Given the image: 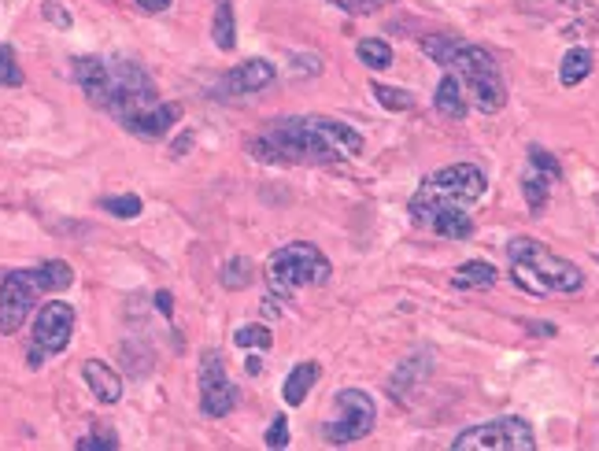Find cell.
I'll use <instances>...</instances> for the list:
<instances>
[{
	"label": "cell",
	"mask_w": 599,
	"mask_h": 451,
	"mask_svg": "<svg viewBox=\"0 0 599 451\" xmlns=\"http://www.w3.org/2000/svg\"><path fill=\"white\" fill-rule=\"evenodd\" d=\"M359 152H363V137H359L348 122L330 118V115L277 118L252 141V155L263 163H277V167H293V163L330 167V163L355 159Z\"/></svg>",
	"instance_id": "6da1fadb"
},
{
	"label": "cell",
	"mask_w": 599,
	"mask_h": 451,
	"mask_svg": "<svg viewBox=\"0 0 599 451\" xmlns=\"http://www.w3.org/2000/svg\"><path fill=\"white\" fill-rule=\"evenodd\" d=\"M489 178L473 163H452L422 178L407 211L418 230H429L448 240H466L473 233V208L485 200Z\"/></svg>",
	"instance_id": "7a4b0ae2"
},
{
	"label": "cell",
	"mask_w": 599,
	"mask_h": 451,
	"mask_svg": "<svg viewBox=\"0 0 599 451\" xmlns=\"http://www.w3.org/2000/svg\"><path fill=\"white\" fill-rule=\"evenodd\" d=\"M74 81L100 111H108L118 122L134 118L137 111L159 100L152 74L137 60H123V56H78Z\"/></svg>",
	"instance_id": "3957f363"
},
{
	"label": "cell",
	"mask_w": 599,
	"mask_h": 451,
	"mask_svg": "<svg viewBox=\"0 0 599 451\" xmlns=\"http://www.w3.org/2000/svg\"><path fill=\"white\" fill-rule=\"evenodd\" d=\"M422 52L433 63H441L445 70H452L463 81V89L470 93V100L485 115H496L507 104V81L500 74V63L482 45H470V41H459L448 33H429L422 37Z\"/></svg>",
	"instance_id": "277c9868"
},
{
	"label": "cell",
	"mask_w": 599,
	"mask_h": 451,
	"mask_svg": "<svg viewBox=\"0 0 599 451\" xmlns=\"http://www.w3.org/2000/svg\"><path fill=\"white\" fill-rule=\"evenodd\" d=\"M507 259H510V277L529 296H566V293L585 289L581 267L555 256L548 244H540L533 237H514L507 244Z\"/></svg>",
	"instance_id": "5b68a950"
},
{
	"label": "cell",
	"mask_w": 599,
	"mask_h": 451,
	"mask_svg": "<svg viewBox=\"0 0 599 451\" xmlns=\"http://www.w3.org/2000/svg\"><path fill=\"white\" fill-rule=\"evenodd\" d=\"M333 277L330 259L311 240H293L267 259V289L277 300H289L304 285H326Z\"/></svg>",
	"instance_id": "8992f818"
},
{
	"label": "cell",
	"mask_w": 599,
	"mask_h": 451,
	"mask_svg": "<svg viewBox=\"0 0 599 451\" xmlns=\"http://www.w3.org/2000/svg\"><path fill=\"white\" fill-rule=\"evenodd\" d=\"M374 418H378V411H374L370 392L344 389L333 399V415L323 426V437H326V444H355L374 429Z\"/></svg>",
	"instance_id": "52a82bcc"
},
{
	"label": "cell",
	"mask_w": 599,
	"mask_h": 451,
	"mask_svg": "<svg viewBox=\"0 0 599 451\" xmlns=\"http://www.w3.org/2000/svg\"><path fill=\"white\" fill-rule=\"evenodd\" d=\"M455 451H533L537 433L526 418H492L455 437Z\"/></svg>",
	"instance_id": "ba28073f"
},
{
	"label": "cell",
	"mask_w": 599,
	"mask_h": 451,
	"mask_svg": "<svg viewBox=\"0 0 599 451\" xmlns=\"http://www.w3.org/2000/svg\"><path fill=\"white\" fill-rule=\"evenodd\" d=\"M70 337H74V307L60 304V300L45 304L33 318V348H30L26 362L37 371L49 355H60L70 344Z\"/></svg>",
	"instance_id": "9c48e42d"
},
{
	"label": "cell",
	"mask_w": 599,
	"mask_h": 451,
	"mask_svg": "<svg viewBox=\"0 0 599 451\" xmlns=\"http://www.w3.org/2000/svg\"><path fill=\"white\" fill-rule=\"evenodd\" d=\"M237 403H241V389L229 381L222 352L208 348L200 355V411L208 418H226Z\"/></svg>",
	"instance_id": "30bf717a"
},
{
	"label": "cell",
	"mask_w": 599,
	"mask_h": 451,
	"mask_svg": "<svg viewBox=\"0 0 599 451\" xmlns=\"http://www.w3.org/2000/svg\"><path fill=\"white\" fill-rule=\"evenodd\" d=\"M37 274L33 270H8L5 285H0V334L12 337L23 330V322L30 318L33 304H37Z\"/></svg>",
	"instance_id": "8fae6325"
},
{
	"label": "cell",
	"mask_w": 599,
	"mask_h": 451,
	"mask_svg": "<svg viewBox=\"0 0 599 451\" xmlns=\"http://www.w3.org/2000/svg\"><path fill=\"white\" fill-rule=\"evenodd\" d=\"M178 118H182V104H174V100H155L152 108H145V111H137L134 118H126L123 127H126L130 134L145 137V141H155V137H164Z\"/></svg>",
	"instance_id": "7c38bea8"
},
{
	"label": "cell",
	"mask_w": 599,
	"mask_h": 451,
	"mask_svg": "<svg viewBox=\"0 0 599 451\" xmlns=\"http://www.w3.org/2000/svg\"><path fill=\"white\" fill-rule=\"evenodd\" d=\"M274 81V67L267 60H245L241 67H233L226 74V89L229 93H259Z\"/></svg>",
	"instance_id": "4fadbf2b"
},
{
	"label": "cell",
	"mask_w": 599,
	"mask_h": 451,
	"mask_svg": "<svg viewBox=\"0 0 599 451\" xmlns=\"http://www.w3.org/2000/svg\"><path fill=\"white\" fill-rule=\"evenodd\" d=\"M82 378H86V385L93 389V396H97L100 403H118V399H123V378H118L108 362L89 359V362L82 366Z\"/></svg>",
	"instance_id": "5bb4252c"
},
{
	"label": "cell",
	"mask_w": 599,
	"mask_h": 451,
	"mask_svg": "<svg viewBox=\"0 0 599 451\" xmlns=\"http://www.w3.org/2000/svg\"><path fill=\"white\" fill-rule=\"evenodd\" d=\"M496 281H500V274L485 259H470V263H463L452 274V285H455V289H466V293H485V289H492Z\"/></svg>",
	"instance_id": "9a60e30c"
},
{
	"label": "cell",
	"mask_w": 599,
	"mask_h": 451,
	"mask_svg": "<svg viewBox=\"0 0 599 451\" xmlns=\"http://www.w3.org/2000/svg\"><path fill=\"white\" fill-rule=\"evenodd\" d=\"M318 374H323V366H318L314 359H307V362H296V366H293V374L285 378V389H282L285 403H289V407H300V403L307 399V392L314 389Z\"/></svg>",
	"instance_id": "2e32d148"
},
{
	"label": "cell",
	"mask_w": 599,
	"mask_h": 451,
	"mask_svg": "<svg viewBox=\"0 0 599 451\" xmlns=\"http://www.w3.org/2000/svg\"><path fill=\"white\" fill-rule=\"evenodd\" d=\"M433 104H436V111H441V115H448V118H463V115H466L463 81H459L452 70L441 78V86H436V93H433Z\"/></svg>",
	"instance_id": "e0dca14e"
},
{
	"label": "cell",
	"mask_w": 599,
	"mask_h": 451,
	"mask_svg": "<svg viewBox=\"0 0 599 451\" xmlns=\"http://www.w3.org/2000/svg\"><path fill=\"white\" fill-rule=\"evenodd\" d=\"M426 366H429V352H422V355H411L407 362H399V371L388 378V392H392L396 399H404V396L411 392V385H415V381H422Z\"/></svg>",
	"instance_id": "ac0fdd59"
},
{
	"label": "cell",
	"mask_w": 599,
	"mask_h": 451,
	"mask_svg": "<svg viewBox=\"0 0 599 451\" xmlns=\"http://www.w3.org/2000/svg\"><path fill=\"white\" fill-rule=\"evenodd\" d=\"M592 49H570L563 56V63H558V81L563 86H581V81L592 74Z\"/></svg>",
	"instance_id": "d6986e66"
},
{
	"label": "cell",
	"mask_w": 599,
	"mask_h": 451,
	"mask_svg": "<svg viewBox=\"0 0 599 451\" xmlns=\"http://www.w3.org/2000/svg\"><path fill=\"white\" fill-rule=\"evenodd\" d=\"M33 274H37V285H42V293H63V289H70V285H74V270H70V263H63V259H49V263L37 267Z\"/></svg>",
	"instance_id": "ffe728a7"
},
{
	"label": "cell",
	"mask_w": 599,
	"mask_h": 451,
	"mask_svg": "<svg viewBox=\"0 0 599 451\" xmlns=\"http://www.w3.org/2000/svg\"><path fill=\"white\" fill-rule=\"evenodd\" d=\"M211 41L229 52L237 45V19H233V5L229 0H219V8H215V19H211Z\"/></svg>",
	"instance_id": "44dd1931"
},
{
	"label": "cell",
	"mask_w": 599,
	"mask_h": 451,
	"mask_svg": "<svg viewBox=\"0 0 599 451\" xmlns=\"http://www.w3.org/2000/svg\"><path fill=\"white\" fill-rule=\"evenodd\" d=\"M551 182H555L551 174L537 171L533 163H529V171H526V178H522V193H526V203H529V211H533V215L548 208V185H551Z\"/></svg>",
	"instance_id": "7402d4cb"
},
{
	"label": "cell",
	"mask_w": 599,
	"mask_h": 451,
	"mask_svg": "<svg viewBox=\"0 0 599 451\" xmlns=\"http://www.w3.org/2000/svg\"><path fill=\"white\" fill-rule=\"evenodd\" d=\"M355 52H359V60H363L370 70H388V63H392V49L385 45L381 37H363L355 45Z\"/></svg>",
	"instance_id": "603a6c76"
},
{
	"label": "cell",
	"mask_w": 599,
	"mask_h": 451,
	"mask_svg": "<svg viewBox=\"0 0 599 451\" xmlns=\"http://www.w3.org/2000/svg\"><path fill=\"white\" fill-rule=\"evenodd\" d=\"M252 259L248 256H233L226 267H222V285H226V289L229 293H237V289H248V285H252Z\"/></svg>",
	"instance_id": "cb8c5ba5"
},
{
	"label": "cell",
	"mask_w": 599,
	"mask_h": 451,
	"mask_svg": "<svg viewBox=\"0 0 599 451\" xmlns=\"http://www.w3.org/2000/svg\"><path fill=\"white\" fill-rule=\"evenodd\" d=\"M233 344L241 352H270L274 337H270L267 325H241V330L233 334Z\"/></svg>",
	"instance_id": "d4e9b609"
},
{
	"label": "cell",
	"mask_w": 599,
	"mask_h": 451,
	"mask_svg": "<svg viewBox=\"0 0 599 451\" xmlns=\"http://www.w3.org/2000/svg\"><path fill=\"white\" fill-rule=\"evenodd\" d=\"M374 97L381 100L385 111H411L418 100L411 89H396V86H381V81H374Z\"/></svg>",
	"instance_id": "484cf974"
},
{
	"label": "cell",
	"mask_w": 599,
	"mask_h": 451,
	"mask_svg": "<svg viewBox=\"0 0 599 451\" xmlns=\"http://www.w3.org/2000/svg\"><path fill=\"white\" fill-rule=\"evenodd\" d=\"M100 208H104L108 215H115V219H137V215L145 211V203H141V196L123 193V196H104Z\"/></svg>",
	"instance_id": "4316f807"
},
{
	"label": "cell",
	"mask_w": 599,
	"mask_h": 451,
	"mask_svg": "<svg viewBox=\"0 0 599 451\" xmlns=\"http://www.w3.org/2000/svg\"><path fill=\"white\" fill-rule=\"evenodd\" d=\"M26 81V74H23V67H19V60H15V49L12 45H0V86H23Z\"/></svg>",
	"instance_id": "83f0119b"
},
{
	"label": "cell",
	"mask_w": 599,
	"mask_h": 451,
	"mask_svg": "<svg viewBox=\"0 0 599 451\" xmlns=\"http://www.w3.org/2000/svg\"><path fill=\"white\" fill-rule=\"evenodd\" d=\"M115 447H118V437L111 426H97L93 433H86L78 440V451H115Z\"/></svg>",
	"instance_id": "f1b7e54d"
},
{
	"label": "cell",
	"mask_w": 599,
	"mask_h": 451,
	"mask_svg": "<svg viewBox=\"0 0 599 451\" xmlns=\"http://www.w3.org/2000/svg\"><path fill=\"white\" fill-rule=\"evenodd\" d=\"M330 5H337V8L348 12V15H370V12L388 8L392 0H330Z\"/></svg>",
	"instance_id": "f546056e"
},
{
	"label": "cell",
	"mask_w": 599,
	"mask_h": 451,
	"mask_svg": "<svg viewBox=\"0 0 599 451\" xmlns=\"http://www.w3.org/2000/svg\"><path fill=\"white\" fill-rule=\"evenodd\" d=\"M529 163H533V167H537V171H544V174H551V178H555V182H558V178H563V167H558V159H555V155H551V152H544V148H537V145H533V148H529Z\"/></svg>",
	"instance_id": "4dcf8cb0"
},
{
	"label": "cell",
	"mask_w": 599,
	"mask_h": 451,
	"mask_svg": "<svg viewBox=\"0 0 599 451\" xmlns=\"http://www.w3.org/2000/svg\"><path fill=\"white\" fill-rule=\"evenodd\" d=\"M42 15L52 23V26H60V30H70V12L63 8V5H56V0H45V5H42Z\"/></svg>",
	"instance_id": "1f68e13d"
},
{
	"label": "cell",
	"mask_w": 599,
	"mask_h": 451,
	"mask_svg": "<svg viewBox=\"0 0 599 451\" xmlns=\"http://www.w3.org/2000/svg\"><path fill=\"white\" fill-rule=\"evenodd\" d=\"M285 444H289V422H285V415H277L267 429V447H285Z\"/></svg>",
	"instance_id": "d6a6232c"
},
{
	"label": "cell",
	"mask_w": 599,
	"mask_h": 451,
	"mask_svg": "<svg viewBox=\"0 0 599 451\" xmlns=\"http://www.w3.org/2000/svg\"><path fill=\"white\" fill-rule=\"evenodd\" d=\"M137 8L148 12V15H159V12H167V8H171V0H137Z\"/></svg>",
	"instance_id": "836d02e7"
},
{
	"label": "cell",
	"mask_w": 599,
	"mask_h": 451,
	"mask_svg": "<svg viewBox=\"0 0 599 451\" xmlns=\"http://www.w3.org/2000/svg\"><path fill=\"white\" fill-rule=\"evenodd\" d=\"M155 307H159V315H164V318H171L174 315V296L171 293H155Z\"/></svg>",
	"instance_id": "e575fe53"
},
{
	"label": "cell",
	"mask_w": 599,
	"mask_h": 451,
	"mask_svg": "<svg viewBox=\"0 0 599 451\" xmlns=\"http://www.w3.org/2000/svg\"><path fill=\"white\" fill-rule=\"evenodd\" d=\"M293 67H307V70L318 74V67H323V63H318V60H307V56H293Z\"/></svg>",
	"instance_id": "d590c367"
},
{
	"label": "cell",
	"mask_w": 599,
	"mask_h": 451,
	"mask_svg": "<svg viewBox=\"0 0 599 451\" xmlns=\"http://www.w3.org/2000/svg\"><path fill=\"white\" fill-rule=\"evenodd\" d=\"M245 371H248V378H259V374H263V362H259V359L252 355V359L245 362Z\"/></svg>",
	"instance_id": "8d00e7d4"
}]
</instances>
